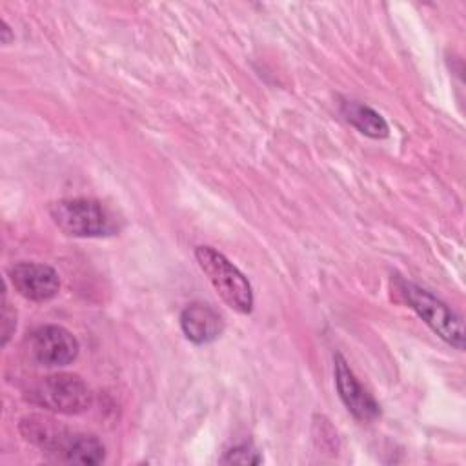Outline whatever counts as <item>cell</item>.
Segmentation results:
<instances>
[{
  "label": "cell",
  "mask_w": 466,
  "mask_h": 466,
  "mask_svg": "<svg viewBox=\"0 0 466 466\" xmlns=\"http://www.w3.org/2000/svg\"><path fill=\"white\" fill-rule=\"evenodd\" d=\"M180 328L187 340L195 344H208L220 337L224 322L211 306L195 302L180 313Z\"/></svg>",
  "instance_id": "9"
},
{
  "label": "cell",
  "mask_w": 466,
  "mask_h": 466,
  "mask_svg": "<svg viewBox=\"0 0 466 466\" xmlns=\"http://www.w3.org/2000/svg\"><path fill=\"white\" fill-rule=\"evenodd\" d=\"M195 257L220 299L231 309L238 313H249L253 309L251 286L237 266L211 246H198L195 249Z\"/></svg>",
  "instance_id": "4"
},
{
  "label": "cell",
  "mask_w": 466,
  "mask_h": 466,
  "mask_svg": "<svg viewBox=\"0 0 466 466\" xmlns=\"http://www.w3.org/2000/svg\"><path fill=\"white\" fill-rule=\"evenodd\" d=\"M13 288L27 300L46 302L56 297L60 289L58 273L47 264L20 262L9 269Z\"/></svg>",
  "instance_id": "7"
},
{
  "label": "cell",
  "mask_w": 466,
  "mask_h": 466,
  "mask_svg": "<svg viewBox=\"0 0 466 466\" xmlns=\"http://www.w3.org/2000/svg\"><path fill=\"white\" fill-rule=\"evenodd\" d=\"M49 213L69 237H107L118 231L115 213L93 198H64L51 204Z\"/></svg>",
  "instance_id": "2"
},
{
  "label": "cell",
  "mask_w": 466,
  "mask_h": 466,
  "mask_svg": "<svg viewBox=\"0 0 466 466\" xmlns=\"http://www.w3.org/2000/svg\"><path fill=\"white\" fill-rule=\"evenodd\" d=\"M78 340L62 326H40L24 340V353L35 366L60 368L71 364L78 355Z\"/></svg>",
  "instance_id": "6"
},
{
  "label": "cell",
  "mask_w": 466,
  "mask_h": 466,
  "mask_svg": "<svg viewBox=\"0 0 466 466\" xmlns=\"http://www.w3.org/2000/svg\"><path fill=\"white\" fill-rule=\"evenodd\" d=\"M15 328H16V315H15V309L9 308V302L4 295V302H2V346L7 344Z\"/></svg>",
  "instance_id": "12"
},
{
  "label": "cell",
  "mask_w": 466,
  "mask_h": 466,
  "mask_svg": "<svg viewBox=\"0 0 466 466\" xmlns=\"http://www.w3.org/2000/svg\"><path fill=\"white\" fill-rule=\"evenodd\" d=\"M340 111H342L344 118L353 127H357L360 133H364L366 137H371V138H384V137H388V124H386V120L382 118L380 113H377L370 106L355 102V100H346V102H342Z\"/></svg>",
  "instance_id": "10"
},
{
  "label": "cell",
  "mask_w": 466,
  "mask_h": 466,
  "mask_svg": "<svg viewBox=\"0 0 466 466\" xmlns=\"http://www.w3.org/2000/svg\"><path fill=\"white\" fill-rule=\"evenodd\" d=\"M25 400L53 413L76 415L93 402L89 386L73 373H53L35 380L24 393Z\"/></svg>",
  "instance_id": "3"
},
{
  "label": "cell",
  "mask_w": 466,
  "mask_h": 466,
  "mask_svg": "<svg viewBox=\"0 0 466 466\" xmlns=\"http://www.w3.org/2000/svg\"><path fill=\"white\" fill-rule=\"evenodd\" d=\"M400 291L406 297L411 309L450 346L464 348V326L459 315H455L442 300L433 297L428 289L400 280Z\"/></svg>",
  "instance_id": "5"
},
{
  "label": "cell",
  "mask_w": 466,
  "mask_h": 466,
  "mask_svg": "<svg viewBox=\"0 0 466 466\" xmlns=\"http://www.w3.org/2000/svg\"><path fill=\"white\" fill-rule=\"evenodd\" d=\"M220 462H224V464H260L262 457L253 444L244 442V444H237V446L229 448L224 453V457L220 459Z\"/></svg>",
  "instance_id": "11"
},
{
  "label": "cell",
  "mask_w": 466,
  "mask_h": 466,
  "mask_svg": "<svg viewBox=\"0 0 466 466\" xmlns=\"http://www.w3.org/2000/svg\"><path fill=\"white\" fill-rule=\"evenodd\" d=\"M20 433L25 441L60 461L73 464H100L106 457L104 444L93 433L73 431L46 415L20 419Z\"/></svg>",
  "instance_id": "1"
},
{
  "label": "cell",
  "mask_w": 466,
  "mask_h": 466,
  "mask_svg": "<svg viewBox=\"0 0 466 466\" xmlns=\"http://www.w3.org/2000/svg\"><path fill=\"white\" fill-rule=\"evenodd\" d=\"M335 384L340 400L355 419L362 422H371L380 415L379 402L371 397V393L364 390V386L350 370L344 357L339 353L335 355Z\"/></svg>",
  "instance_id": "8"
}]
</instances>
